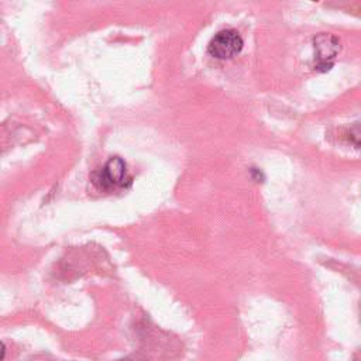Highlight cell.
Returning a JSON list of instances; mask_svg holds the SVG:
<instances>
[{"label":"cell","mask_w":361,"mask_h":361,"mask_svg":"<svg viewBox=\"0 0 361 361\" xmlns=\"http://www.w3.org/2000/svg\"><path fill=\"white\" fill-rule=\"evenodd\" d=\"M93 183L100 189L110 192L117 188H126L131 183V178L127 176L126 162L118 158H110L100 169L92 173Z\"/></svg>","instance_id":"cell-1"},{"label":"cell","mask_w":361,"mask_h":361,"mask_svg":"<svg viewBox=\"0 0 361 361\" xmlns=\"http://www.w3.org/2000/svg\"><path fill=\"white\" fill-rule=\"evenodd\" d=\"M243 38L233 28L219 31L209 42L207 51L216 59H231L243 49Z\"/></svg>","instance_id":"cell-2"},{"label":"cell","mask_w":361,"mask_h":361,"mask_svg":"<svg viewBox=\"0 0 361 361\" xmlns=\"http://www.w3.org/2000/svg\"><path fill=\"white\" fill-rule=\"evenodd\" d=\"M314 47V68L317 71H329L333 66L336 56L338 55L341 47L337 37L333 34H319L313 39Z\"/></svg>","instance_id":"cell-3"},{"label":"cell","mask_w":361,"mask_h":361,"mask_svg":"<svg viewBox=\"0 0 361 361\" xmlns=\"http://www.w3.org/2000/svg\"><path fill=\"white\" fill-rule=\"evenodd\" d=\"M4 355H6V347L3 343H0V361L4 358Z\"/></svg>","instance_id":"cell-4"},{"label":"cell","mask_w":361,"mask_h":361,"mask_svg":"<svg viewBox=\"0 0 361 361\" xmlns=\"http://www.w3.org/2000/svg\"><path fill=\"white\" fill-rule=\"evenodd\" d=\"M126 361H135V360H126Z\"/></svg>","instance_id":"cell-5"}]
</instances>
